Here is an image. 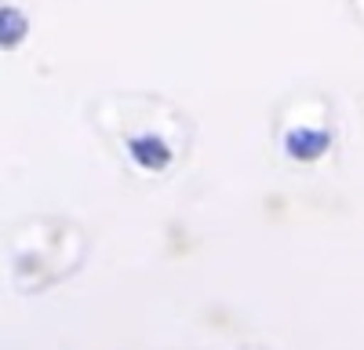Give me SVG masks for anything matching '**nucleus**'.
I'll return each instance as SVG.
<instances>
[{
  "instance_id": "1",
  "label": "nucleus",
  "mask_w": 364,
  "mask_h": 350,
  "mask_svg": "<svg viewBox=\"0 0 364 350\" xmlns=\"http://www.w3.org/2000/svg\"><path fill=\"white\" fill-rule=\"evenodd\" d=\"M4 33H22V18L15 11H0V44H11V37Z\"/></svg>"
}]
</instances>
